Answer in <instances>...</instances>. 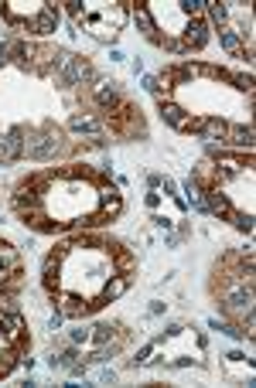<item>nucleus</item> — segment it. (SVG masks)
Segmentation results:
<instances>
[{
  "mask_svg": "<svg viewBox=\"0 0 256 388\" xmlns=\"http://www.w3.org/2000/svg\"><path fill=\"white\" fill-rule=\"evenodd\" d=\"M209 38H212V24H209L205 17H191V21H185L181 41H185L188 51H202V48L209 44Z\"/></svg>",
  "mask_w": 256,
  "mask_h": 388,
  "instance_id": "1",
  "label": "nucleus"
},
{
  "mask_svg": "<svg viewBox=\"0 0 256 388\" xmlns=\"http://www.w3.org/2000/svg\"><path fill=\"white\" fill-rule=\"evenodd\" d=\"M51 303H55V310L62 313V317H72V320H83V317L92 313V307H89L85 297H79V293H65V290H62Z\"/></svg>",
  "mask_w": 256,
  "mask_h": 388,
  "instance_id": "2",
  "label": "nucleus"
},
{
  "mask_svg": "<svg viewBox=\"0 0 256 388\" xmlns=\"http://www.w3.org/2000/svg\"><path fill=\"white\" fill-rule=\"evenodd\" d=\"M99 215H103L106 222H113V218L123 215V197H120V191H117L113 184H103V188H99Z\"/></svg>",
  "mask_w": 256,
  "mask_h": 388,
  "instance_id": "3",
  "label": "nucleus"
},
{
  "mask_svg": "<svg viewBox=\"0 0 256 388\" xmlns=\"http://www.w3.org/2000/svg\"><path fill=\"white\" fill-rule=\"evenodd\" d=\"M55 24H58V7H55V3H44L42 10L28 21V35H42L44 38V35L55 31Z\"/></svg>",
  "mask_w": 256,
  "mask_h": 388,
  "instance_id": "4",
  "label": "nucleus"
},
{
  "mask_svg": "<svg viewBox=\"0 0 256 388\" xmlns=\"http://www.w3.org/2000/svg\"><path fill=\"white\" fill-rule=\"evenodd\" d=\"M219 41L232 58H246V65H253V48H246L243 38L236 35V28H219Z\"/></svg>",
  "mask_w": 256,
  "mask_h": 388,
  "instance_id": "5",
  "label": "nucleus"
},
{
  "mask_svg": "<svg viewBox=\"0 0 256 388\" xmlns=\"http://www.w3.org/2000/svg\"><path fill=\"white\" fill-rule=\"evenodd\" d=\"M130 14H133V21H137V28H140V35L147 41H154V44H161V31H157V24H154V17H151V10H147V3H133L130 7Z\"/></svg>",
  "mask_w": 256,
  "mask_h": 388,
  "instance_id": "6",
  "label": "nucleus"
},
{
  "mask_svg": "<svg viewBox=\"0 0 256 388\" xmlns=\"http://www.w3.org/2000/svg\"><path fill=\"white\" fill-rule=\"evenodd\" d=\"M21 157H24V130H10L7 136H0V164H10Z\"/></svg>",
  "mask_w": 256,
  "mask_h": 388,
  "instance_id": "7",
  "label": "nucleus"
},
{
  "mask_svg": "<svg viewBox=\"0 0 256 388\" xmlns=\"http://www.w3.org/2000/svg\"><path fill=\"white\" fill-rule=\"evenodd\" d=\"M222 143L236 147L239 154H243V147L253 154V126H250V123H246V126H229V130H225V136H222Z\"/></svg>",
  "mask_w": 256,
  "mask_h": 388,
  "instance_id": "8",
  "label": "nucleus"
},
{
  "mask_svg": "<svg viewBox=\"0 0 256 388\" xmlns=\"http://www.w3.org/2000/svg\"><path fill=\"white\" fill-rule=\"evenodd\" d=\"M69 126H72L76 133L99 136V133H103V116H99V113H76V116L69 119Z\"/></svg>",
  "mask_w": 256,
  "mask_h": 388,
  "instance_id": "9",
  "label": "nucleus"
},
{
  "mask_svg": "<svg viewBox=\"0 0 256 388\" xmlns=\"http://www.w3.org/2000/svg\"><path fill=\"white\" fill-rule=\"evenodd\" d=\"M205 211L209 215H219V218H225L229 211H232V204H229V197L222 194V188H205Z\"/></svg>",
  "mask_w": 256,
  "mask_h": 388,
  "instance_id": "10",
  "label": "nucleus"
},
{
  "mask_svg": "<svg viewBox=\"0 0 256 388\" xmlns=\"http://www.w3.org/2000/svg\"><path fill=\"white\" fill-rule=\"evenodd\" d=\"M127 290H130V276H123V272H117V276H110V279L103 283L99 297H103L106 303H113V300H120V297H123Z\"/></svg>",
  "mask_w": 256,
  "mask_h": 388,
  "instance_id": "11",
  "label": "nucleus"
},
{
  "mask_svg": "<svg viewBox=\"0 0 256 388\" xmlns=\"http://www.w3.org/2000/svg\"><path fill=\"white\" fill-rule=\"evenodd\" d=\"M225 130H229V123H225V119H219V116H205V119H202V130H198V136H202L205 143H222Z\"/></svg>",
  "mask_w": 256,
  "mask_h": 388,
  "instance_id": "12",
  "label": "nucleus"
},
{
  "mask_svg": "<svg viewBox=\"0 0 256 388\" xmlns=\"http://www.w3.org/2000/svg\"><path fill=\"white\" fill-rule=\"evenodd\" d=\"M24 259H21V249H14L10 242H0V270L3 272H21Z\"/></svg>",
  "mask_w": 256,
  "mask_h": 388,
  "instance_id": "13",
  "label": "nucleus"
},
{
  "mask_svg": "<svg viewBox=\"0 0 256 388\" xmlns=\"http://www.w3.org/2000/svg\"><path fill=\"white\" fill-rule=\"evenodd\" d=\"M17 361H21V354L10 348V344H3V348H0V378H7V375L14 371V364H17Z\"/></svg>",
  "mask_w": 256,
  "mask_h": 388,
  "instance_id": "14",
  "label": "nucleus"
},
{
  "mask_svg": "<svg viewBox=\"0 0 256 388\" xmlns=\"http://www.w3.org/2000/svg\"><path fill=\"white\" fill-rule=\"evenodd\" d=\"M225 218H229V222H232V225H236L239 232H246V235L253 232V215H250V211H236V208H232V211H229Z\"/></svg>",
  "mask_w": 256,
  "mask_h": 388,
  "instance_id": "15",
  "label": "nucleus"
},
{
  "mask_svg": "<svg viewBox=\"0 0 256 388\" xmlns=\"http://www.w3.org/2000/svg\"><path fill=\"white\" fill-rule=\"evenodd\" d=\"M154 351H157V341H154V344H144V348L137 351V358H133L130 364H151V361H154Z\"/></svg>",
  "mask_w": 256,
  "mask_h": 388,
  "instance_id": "16",
  "label": "nucleus"
},
{
  "mask_svg": "<svg viewBox=\"0 0 256 388\" xmlns=\"http://www.w3.org/2000/svg\"><path fill=\"white\" fill-rule=\"evenodd\" d=\"M96 378H99V385H113V382H117V375H113V371H99Z\"/></svg>",
  "mask_w": 256,
  "mask_h": 388,
  "instance_id": "17",
  "label": "nucleus"
},
{
  "mask_svg": "<svg viewBox=\"0 0 256 388\" xmlns=\"http://www.w3.org/2000/svg\"><path fill=\"white\" fill-rule=\"evenodd\" d=\"M62 320H65V317L55 310V313H51V320H48V330H58V327H62Z\"/></svg>",
  "mask_w": 256,
  "mask_h": 388,
  "instance_id": "18",
  "label": "nucleus"
},
{
  "mask_svg": "<svg viewBox=\"0 0 256 388\" xmlns=\"http://www.w3.org/2000/svg\"><path fill=\"white\" fill-rule=\"evenodd\" d=\"M0 35H3V28H0Z\"/></svg>",
  "mask_w": 256,
  "mask_h": 388,
  "instance_id": "19",
  "label": "nucleus"
}]
</instances>
